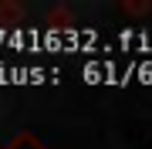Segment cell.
<instances>
[{"mask_svg":"<svg viewBox=\"0 0 152 149\" xmlns=\"http://www.w3.org/2000/svg\"><path fill=\"white\" fill-rule=\"evenodd\" d=\"M4 149H48V146H44L34 132H17V136H14Z\"/></svg>","mask_w":152,"mask_h":149,"instance_id":"obj_2","label":"cell"},{"mask_svg":"<svg viewBox=\"0 0 152 149\" xmlns=\"http://www.w3.org/2000/svg\"><path fill=\"white\" fill-rule=\"evenodd\" d=\"M51 21H54V24H68V14H64V10H54V14H51Z\"/></svg>","mask_w":152,"mask_h":149,"instance_id":"obj_3","label":"cell"},{"mask_svg":"<svg viewBox=\"0 0 152 149\" xmlns=\"http://www.w3.org/2000/svg\"><path fill=\"white\" fill-rule=\"evenodd\" d=\"M24 21V7L20 4H0V27H14Z\"/></svg>","mask_w":152,"mask_h":149,"instance_id":"obj_1","label":"cell"}]
</instances>
